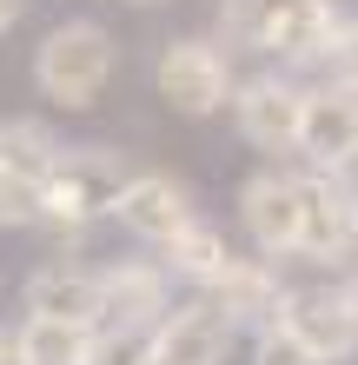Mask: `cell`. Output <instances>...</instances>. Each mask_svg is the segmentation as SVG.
<instances>
[{
	"label": "cell",
	"instance_id": "obj_20",
	"mask_svg": "<svg viewBox=\"0 0 358 365\" xmlns=\"http://www.w3.org/2000/svg\"><path fill=\"white\" fill-rule=\"evenodd\" d=\"M325 87L358 93V20H345V27L332 34V47H325Z\"/></svg>",
	"mask_w": 358,
	"mask_h": 365
},
{
	"label": "cell",
	"instance_id": "obj_4",
	"mask_svg": "<svg viewBox=\"0 0 358 365\" xmlns=\"http://www.w3.org/2000/svg\"><path fill=\"white\" fill-rule=\"evenodd\" d=\"M153 87H159V100L173 106L179 120H213V113H226V106H233L239 73H233V53H226L219 40L179 34V40H166V47H159Z\"/></svg>",
	"mask_w": 358,
	"mask_h": 365
},
{
	"label": "cell",
	"instance_id": "obj_11",
	"mask_svg": "<svg viewBox=\"0 0 358 365\" xmlns=\"http://www.w3.org/2000/svg\"><path fill=\"white\" fill-rule=\"evenodd\" d=\"M233 339L239 332L226 326L206 299H186V306H173L153 332H146V352H153V365H226Z\"/></svg>",
	"mask_w": 358,
	"mask_h": 365
},
{
	"label": "cell",
	"instance_id": "obj_2",
	"mask_svg": "<svg viewBox=\"0 0 358 365\" xmlns=\"http://www.w3.org/2000/svg\"><path fill=\"white\" fill-rule=\"evenodd\" d=\"M120 47L100 20H60V27L33 47V87L40 100H53L60 113H87L100 106V93L113 87Z\"/></svg>",
	"mask_w": 358,
	"mask_h": 365
},
{
	"label": "cell",
	"instance_id": "obj_19",
	"mask_svg": "<svg viewBox=\"0 0 358 365\" xmlns=\"http://www.w3.org/2000/svg\"><path fill=\"white\" fill-rule=\"evenodd\" d=\"M0 226H7V232L40 226V186L14 180V173H0Z\"/></svg>",
	"mask_w": 358,
	"mask_h": 365
},
{
	"label": "cell",
	"instance_id": "obj_14",
	"mask_svg": "<svg viewBox=\"0 0 358 365\" xmlns=\"http://www.w3.org/2000/svg\"><path fill=\"white\" fill-rule=\"evenodd\" d=\"M279 299H285V286H279V266L272 259H226V272L213 279V286H206V306H213L226 326H272V319H279Z\"/></svg>",
	"mask_w": 358,
	"mask_h": 365
},
{
	"label": "cell",
	"instance_id": "obj_23",
	"mask_svg": "<svg viewBox=\"0 0 358 365\" xmlns=\"http://www.w3.org/2000/svg\"><path fill=\"white\" fill-rule=\"evenodd\" d=\"M20 14H27V0H0V34H14Z\"/></svg>",
	"mask_w": 358,
	"mask_h": 365
},
{
	"label": "cell",
	"instance_id": "obj_12",
	"mask_svg": "<svg viewBox=\"0 0 358 365\" xmlns=\"http://www.w3.org/2000/svg\"><path fill=\"white\" fill-rule=\"evenodd\" d=\"M279 326H292L325 365H339L358 352V319L345 306V286H299L279 299Z\"/></svg>",
	"mask_w": 358,
	"mask_h": 365
},
{
	"label": "cell",
	"instance_id": "obj_21",
	"mask_svg": "<svg viewBox=\"0 0 358 365\" xmlns=\"http://www.w3.org/2000/svg\"><path fill=\"white\" fill-rule=\"evenodd\" d=\"M87 365H153V352H146L139 332H93Z\"/></svg>",
	"mask_w": 358,
	"mask_h": 365
},
{
	"label": "cell",
	"instance_id": "obj_9",
	"mask_svg": "<svg viewBox=\"0 0 358 365\" xmlns=\"http://www.w3.org/2000/svg\"><path fill=\"white\" fill-rule=\"evenodd\" d=\"M239 226L259 259H299V173L259 166L239 186Z\"/></svg>",
	"mask_w": 358,
	"mask_h": 365
},
{
	"label": "cell",
	"instance_id": "obj_25",
	"mask_svg": "<svg viewBox=\"0 0 358 365\" xmlns=\"http://www.w3.org/2000/svg\"><path fill=\"white\" fill-rule=\"evenodd\" d=\"M352 212H358V173H352Z\"/></svg>",
	"mask_w": 358,
	"mask_h": 365
},
{
	"label": "cell",
	"instance_id": "obj_15",
	"mask_svg": "<svg viewBox=\"0 0 358 365\" xmlns=\"http://www.w3.org/2000/svg\"><path fill=\"white\" fill-rule=\"evenodd\" d=\"M226 259H233V246H226V232H219L213 220H186L173 240L159 246L166 279H186V286H199V292L226 272Z\"/></svg>",
	"mask_w": 358,
	"mask_h": 365
},
{
	"label": "cell",
	"instance_id": "obj_18",
	"mask_svg": "<svg viewBox=\"0 0 358 365\" xmlns=\"http://www.w3.org/2000/svg\"><path fill=\"white\" fill-rule=\"evenodd\" d=\"M252 365H325V359L312 352L292 326H279V319H272V326L252 332Z\"/></svg>",
	"mask_w": 358,
	"mask_h": 365
},
{
	"label": "cell",
	"instance_id": "obj_6",
	"mask_svg": "<svg viewBox=\"0 0 358 365\" xmlns=\"http://www.w3.org/2000/svg\"><path fill=\"white\" fill-rule=\"evenodd\" d=\"M299 113H305V87L299 73H252L233 87V126L246 146H259V153H292L299 146Z\"/></svg>",
	"mask_w": 358,
	"mask_h": 365
},
{
	"label": "cell",
	"instance_id": "obj_3",
	"mask_svg": "<svg viewBox=\"0 0 358 365\" xmlns=\"http://www.w3.org/2000/svg\"><path fill=\"white\" fill-rule=\"evenodd\" d=\"M126 180H133L126 153H113V146H67L60 166L47 173V186H40V226L87 232L93 220L113 212V200H120Z\"/></svg>",
	"mask_w": 358,
	"mask_h": 365
},
{
	"label": "cell",
	"instance_id": "obj_22",
	"mask_svg": "<svg viewBox=\"0 0 358 365\" xmlns=\"http://www.w3.org/2000/svg\"><path fill=\"white\" fill-rule=\"evenodd\" d=\"M0 365H27V352H20V332L0 326Z\"/></svg>",
	"mask_w": 358,
	"mask_h": 365
},
{
	"label": "cell",
	"instance_id": "obj_24",
	"mask_svg": "<svg viewBox=\"0 0 358 365\" xmlns=\"http://www.w3.org/2000/svg\"><path fill=\"white\" fill-rule=\"evenodd\" d=\"M345 306H352V319H358V272L345 279Z\"/></svg>",
	"mask_w": 358,
	"mask_h": 365
},
{
	"label": "cell",
	"instance_id": "obj_13",
	"mask_svg": "<svg viewBox=\"0 0 358 365\" xmlns=\"http://www.w3.org/2000/svg\"><path fill=\"white\" fill-rule=\"evenodd\" d=\"M20 306H27V319H60V326H93L100 332V272L73 266V259H47L20 286Z\"/></svg>",
	"mask_w": 358,
	"mask_h": 365
},
{
	"label": "cell",
	"instance_id": "obj_8",
	"mask_svg": "<svg viewBox=\"0 0 358 365\" xmlns=\"http://www.w3.org/2000/svg\"><path fill=\"white\" fill-rule=\"evenodd\" d=\"M312 173L345 180L358 173V93L345 87H305V113H299V146H292Z\"/></svg>",
	"mask_w": 358,
	"mask_h": 365
},
{
	"label": "cell",
	"instance_id": "obj_26",
	"mask_svg": "<svg viewBox=\"0 0 358 365\" xmlns=\"http://www.w3.org/2000/svg\"><path fill=\"white\" fill-rule=\"evenodd\" d=\"M126 7H159V0H126Z\"/></svg>",
	"mask_w": 358,
	"mask_h": 365
},
{
	"label": "cell",
	"instance_id": "obj_1",
	"mask_svg": "<svg viewBox=\"0 0 358 365\" xmlns=\"http://www.w3.org/2000/svg\"><path fill=\"white\" fill-rule=\"evenodd\" d=\"M339 27H345L339 0H219V47L265 53L279 60V73L325 67V47Z\"/></svg>",
	"mask_w": 358,
	"mask_h": 365
},
{
	"label": "cell",
	"instance_id": "obj_17",
	"mask_svg": "<svg viewBox=\"0 0 358 365\" xmlns=\"http://www.w3.org/2000/svg\"><path fill=\"white\" fill-rule=\"evenodd\" d=\"M20 352L27 365H87L93 352V326H60V319H20Z\"/></svg>",
	"mask_w": 358,
	"mask_h": 365
},
{
	"label": "cell",
	"instance_id": "obj_10",
	"mask_svg": "<svg viewBox=\"0 0 358 365\" xmlns=\"http://www.w3.org/2000/svg\"><path fill=\"white\" fill-rule=\"evenodd\" d=\"M107 220H120V232H133L139 246H166L186 220H199V206H193V186L186 180L153 173V166H133V180L120 186Z\"/></svg>",
	"mask_w": 358,
	"mask_h": 365
},
{
	"label": "cell",
	"instance_id": "obj_5",
	"mask_svg": "<svg viewBox=\"0 0 358 365\" xmlns=\"http://www.w3.org/2000/svg\"><path fill=\"white\" fill-rule=\"evenodd\" d=\"M358 252V212H352V173H299V259L305 266H345Z\"/></svg>",
	"mask_w": 358,
	"mask_h": 365
},
{
	"label": "cell",
	"instance_id": "obj_7",
	"mask_svg": "<svg viewBox=\"0 0 358 365\" xmlns=\"http://www.w3.org/2000/svg\"><path fill=\"white\" fill-rule=\"evenodd\" d=\"M100 272V332H153L173 312V279L159 259H113Z\"/></svg>",
	"mask_w": 358,
	"mask_h": 365
},
{
	"label": "cell",
	"instance_id": "obj_16",
	"mask_svg": "<svg viewBox=\"0 0 358 365\" xmlns=\"http://www.w3.org/2000/svg\"><path fill=\"white\" fill-rule=\"evenodd\" d=\"M60 133L47 120H33V113H14V120H0V173H14V180H27V186H47V173L60 166Z\"/></svg>",
	"mask_w": 358,
	"mask_h": 365
}]
</instances>
